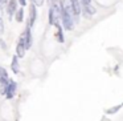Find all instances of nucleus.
<instances>
[{"label": "nucleus", "instance_id": "9", "mask_svg": "<svg viewBox=\"0 0 123 121\" xmlns=\"http://www.w3.org/2000/svg\"><path fill=\"white\" fill-rule=\"evenodd\" d=\"M25 51H27V49H25V47L21 43H19L16 45V56L17 57H24L25 56Z\"/></svg>", "mask_w": 123, "mask_h": 121}, {"label": "nucleus", "instance_id": "8", "mask_svg": "<svg viewBox=\"0 0 123 121\" xmlns=\"http://www.w3.org/2000/svg\"><path fill=\"white\" fill-rule=\"evenodd\" d=\"M56 28H57V32H56V40L58 41V43H64V33H62V28H61V25L57 23L56 24Z\"/></svg>", "mask_w": 123, "mask_h": 121}, {"label": "nucleus", "instance_id": "5", "mask_svg": "<svg viewBox=\"0 0 123 121\" xmlns=\"http://www.w3.org/2000/svg\"><path fill=\"white\" fill-rule=\"evenodd\" d=\"M17 0H9L8 3H7V12H8V16L9 19H12L13 17V15L16 14L17 11Z\"/></svg>", "mask_w": 123, "mask_h": 121}, {"label": "nucleus", "instance_id": "18", "mask_svg": "<svg viewBox=\"0 0 123 121\" xmlns=\"http://www.w3.org/2000/svg\"><path fill=\"white\" fill-rule=\"evenodd\" d=\"M0 45H1V48H4V49H7V47H6V43H4L3 40H0Z\"/></svg>", "mask_w": 123, "mask_h": 121}, {"label": "nucleus", "instance_id": "13", "mask_svg": "<svg viewBox=\"0 0 123 121\" xmlns=\"http://www.w3.org/2000/svg\"><path fill=\"white\" fill-rule=\"evenodd\" d=\"M4 33V21L3 19H0V36Z\"/></svg>", "mask_w": 123, "mask_h": 121}, {"label": "nucleus", "instance_id": "7", "mask_svg": "<svg viewBox=\"0 0 123 121\" xmlns=\"http://www.w3.org/2000/svg\"><path fill=\"white\" fill-rule=\"evenodd\" d=\"M8 81H9V78L0 77V93L1 94H6L7 86H8Z\"/></svg>", "mask_w": 123, "mask_h": 121}, {"label": "nucleus", "instance_id": "19", "mask_svg": "<svg viewBox=\"0 0 123 121\" xmlns=\"http://www.w3.org/2000/svg\"><path fill=\"white\" fill-rule=\"evenodd\" d=\"M52 3H57V0H50Z\"/></svg>", "mask_w": 123, "mask_h": 121}, {"label": "nucleus", "instance_id": "4", "mask_svg": "<svg viewBox=\"0 0 123 121\" xmlns=\"http://www.w3.org/2000/svg\"><path fill=\"white\" fill-rule=\"evenodd\" d=\"M16 89H17V84H16V81L9 80V81H8V86H7V91H6V96H7V99H13L15 93H16Z\"/></svg>", "mask_w": 123, "mask_h": 121}, {"label": "nucleus", "instance_id": "2", "mask_svg": "<svg viewBox=\"0 0 123 121\" xmlns=\"http://www.w3.org/2000/svg\"><path fill=\"white\" fill-rule=\"evenodd\" d=\"M81 14H82L86 19H90L91 16L95 15V8H94L91 4H83V6H81Z\"/></svg>", "mask_w": 123, "mask_h": 121}, {"label": "nucleus", "instance_id": "14", "mask_svg": "<svg viewBox=\"0 0 123 121\" xmlns=\"http://www.w3.org/2000/svg\"><path fill=\"white\" fill-rule=\"evenodd\" d=\"M32 1H33V4H35L36 7H37V6H43V4H44V0H32Z\"/></svg>", "mask_w": 123, "mask_h": 121}, {"label": "nucleus", "instance_id": "3", "mask_svg": "<svg viewBox=\"0 0 123 121\" xmlns=\"http://www.w3.org/2000/svg\"><path fill=\"white\" fill-rule=\"evenodd\" d=\"M21 36H23V40H24L25 49H29L31 47H32V33H31L29 25H27V28H25V31H24V35H21Z\"/></svg>", "mask_w": 123, "mask_h": 121}, {"label": "nucleus", "instance_id": "17", "mask_svg": "<svg viewBox=\"0 0 123 121\" xmlns=\"http://www.w3.org/2000/svg\"><path fill=\"white\" fill-rule=\"evenodd\" d=\"M80 1H81L82 4H90V1H91V0H80Z\"/></svg>", "mask_w": 123, "mask_h": 121}, {"label": "nucleus", "instance_id": "12", "mask_svg": "<svg viewBox=\"0 0 123 121\" xmlns=\"http://www.w3.org/2000/svg\"><path fill=\"white\" fill-rule=\"evenodd\" d=\"M119 105H118V107H114L112 108V109H107L106 110V113H109V114H112V113H115V112H118V110H119Z\"/></svg>", "mask_w": 123, "mask_h": 121}, {"label": "nucleus", "instance_id": "16", "mask_svg": "<svg viewBox=\"0 0 123 121\" xmlns=\"http://www.w3.org/2000/svg\"><path fill=\"white\" fill-rule=\"evenodd\" d=\"M17 3H20L21 6H25L27 4V0H17Z\"/></svg>", "mask_w": 123, "mask_h": 121}, {"label": "nucleus", "instance_id": "15", "mask_svg": "<svg viewBox=\"0 0 123 121\" xmlns=\"http://www.w3.org/2000/svg\"><path fill=\"white\" fill-rule=\"evenodd\" d=\"M8 1H9V0H0V6L3 7L4 4H7V3H8Z\"/></svg>", "mask_w": 123, "mask_h": 121}, {"label": "nucleus", "instance_id": "10", "mask_svg": "<svg viewBox=\"0 0 123 121\" xmlns=\"http://www.w3.org/2000/svg\"><path fill=\"white\" fill-rule=\"evenodd\" d=\"M11 68H12V71H13V73H19L20 68H19V57L17 56H13L12 63H11Z\"/></svg>", "mask_w": 123, "mask_h": 121}, {"label": "nucleus", "instance_id": "1", "mask_svg": "<svg viewBox=\"0 0 123 121\" xmlns=\"http://www.w3.org/2000/svg\"><path fill=\"white\" fill-rule=\"evenodd\" d=\"M60 8H61V21L62 25L66 31H72L74 28V20H73V15H72V8H70V3L66 4L65 0H62L60 3Z\"/></svg>", "mask_w": 123, "mask_h": 121}, {"label": "nucleus", "instance_id": "6", "mask_svg": "<svg viewBox=\"0 0 123 121\" xmlns=\"http://www.w3.org/2000/svg\"><path fill=\"white\" fill-rule=\"evenodd\" d=\"M36 17H37V11H36V6L32 3L29 6V20H28V25L29 27L33 25V23L36 21Z\"/></svg>", "mask_w": 123, "mask_h": 121}, {"label": "nucleus", "instance_id": "11", "mask_svg": "<svg viewBox=\"0 0 123 121\" xmlns=\"http://www.w3.org/2000/svg\"><path fill=\"white\" fill-rule=\"evenodd\" d=\"M23 17H24V8L17 9L16 14H15V19H16V21L21 23V21H23Z\"/></svg>", "mask_w": 123, "mask_h": 121}]
</instances>
